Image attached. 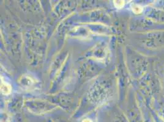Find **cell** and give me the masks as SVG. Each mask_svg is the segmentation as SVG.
<instances>
[{
  "mask_svg": "<svg viewBox=\"0 0 164 122\" xmlns=\"http://www.w3.org/2000/svg\"><path fill=\"white\" fill-rule=\"evenodd\" d=\"M1 91L2 94H5V95L9 94L11 91V87L8 82H6L4 81H2V84H1Z\"/></svg>",
  "mask_w": 164,
  "mask_h": 122,
  "instance_id": "obj_1",
  "label": "cell"
},
{
  "mask_svg": "<svg viewBox=\"0 0 164 122\" xmlns=\"http://www.w3.org/2000/svg\"><path fill=\"white\" fill-rule=\"evenodd\" d=\"M132 9L133 11L136 13H140L142 11V8L140 6L137 4H134L132 6Z\"/></svg>",
  "mask_w": 164,
  "mask_h": 122,
  "instance_id": "obj_2",
  "label": "cell"
},
{
  "mask_svg": "<svg viewBox=\"0 0 164 122\" xmlns=\"http://www.w3.org/2000/svg\"><path fill=\"white\" fill-rule=\"evenodd\" d=\"M114 4L117 8H121L124 5V1H115Z\"/></svg>",
  "mask_w": 164,
  "mask_h": 122,
  "instance_id": "obj_3",
  "label": "cell"
}]
</instances>
